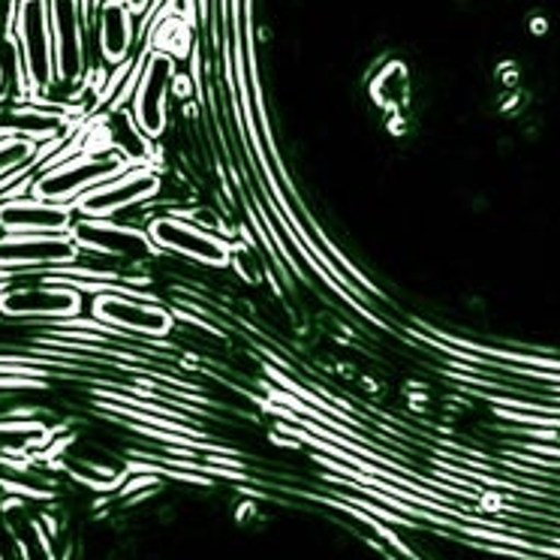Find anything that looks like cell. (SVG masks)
<instances>
[{"instance_id": "obj_1", "label": "cell", "mask_w": 560, "mask_h": 560, "mask_svg": "<svg viewBox=\"0 0 560 560\" xmlns=\"http://www.w3.org/2000/svg\"><path fill=\"white\" fill-rule=\"evenodd\" d=\"M124 170H130V166L115 151H103V148L100 151H79L73 158L39 172L34 178V187H31V196L46 199V202H58V206H73L88 190L121 175Z\"/></svg>"}, {"instance_id": "obj_2", "label": "cell", "mask_w": 560, "mask_h": 560, "mask_svg": "<svg viewBox=\"0 0 560 560\" xmlns=\"http://www.w3.org/2000/svg\"><path fill=\"white\" fill-rule=\"evenodd\" d=\"M13 37L25 61L31 100L49 97L51 88L58 85L55 70V43H51L49 0H22L15 13Z\"/></svg>"}, {"instance_id": "obj_3", "label": "cell", "mask_w": 560, "mask_h": 560, "mask_svg": "<svg viewBox=\"0 0 560 560\" xmlns=\"http://www.w3.org/2000/svg\"><path fill=\"white\" fill-rule=\"evenodd\" d=\"M49 22L58 85L82 88L88 82V27H91L85 3L82 0H49Z\"/></svg>"}, {"instance_id": "obj_4", "label": "cell", "mask_w": 560, "mask_h": 560, "mask_svg": "<svg viewBox=\"0 0 560 560\" xmlns=\"http://www.w3.org/2000/svg\"><path fill=\"white\" fill-rule=\"evenodd\" d=\"M82 247L70 232L63 235H3L0 238V268L3 271H43V268H70L79 262Z\"/></svg>"}, {"instance_id": "obj_5", "label": "cell", "mask_w": 560, "mask_h": 560, "mask_svg": "<svg viewBox=\"0 0 560 560\" xmlns=\"http://www.w3.org/2000/svg\"><path fill=\"white\" fill-rule=\"evenodd\" d=\"M73 118L63 106H49L43 100L0 103V139H25L34 145L70 139Z\"/></svg>"}, {"instance_id": "obj_6", "label": "cell", "mask_w": 560, "mask_h": 560, "mask_svg": "<svg viewBox=\"0 0 560 560\" xmlns=\"http://www.w3.org/2000/svg\"><path fill=\"white\" fill-rule=\"evenodd\" d=\"M160 190V178L145 166H130L121 175H115L106 184L88 190L79 202H73V211H79L88 220H109L124 208H133L145 202Z\"/></svg>"}, {"instance_id": "obj_7", "label": "cell", "mask_w": 560, "mask_h": 560, "mask_svg": "<svg viewBox=\"0 0 560 560\" xmlns=\"http://www.w3.org/2000/svg\"><path fill=\"white\" fill-rule=\"evenodd\" d=\"M172 79H175L172 55H163V51L154 49L148 51L139 82H136L133 106H130L139 130L148 139H158L163 133V127H166V97H170Z\"/></svg>"}, {"instance_id": "obj_8", "label": "cell", "mask_w": 560, "mask_h": 560, "mask_svg": "<svg viewBox=\"0 0 560 560\" xmlns=\"http://www.w3.org/2000/svg\"><path fill=\"white\" fill-rule=\"evenodd\" d=\"M82 311V293L46 278L37 287H7L0 290V314L34 319H70Z\"/></svg>"}, {"instance_id": "obj_9", "label": "cell", "mask_w": 560, "mask_h": 560, "mask_svg": "<svg viewBox=\"0 0 560 560\" xmlns=\"http://www.w3.org/2000/svg\"><path fill=\"white\" fill-rule=\"evenodd\" d=\"M0 230L10 235H63L73 230V206L13 196L0 202Z\"/></svg>"}, {"instance_id": "obj_10", "label": "cell", "mask_w": 560, "mask_h": 560, "mask_svg": "<svg viewBox=\"0 0 560 560\" xmlns=\"http://www.w3.org/2000/svg\"><path fill=\"white\" fill-rule=\"evenodd\" d=\"M151 242L160 250L184 254L208 266H226L230 262V247L220 242L218 235L199 230L194 223H184L178 218H163L151 226Z\"/></svg>"}, {"instance_id": "obj_11", "label": "cell", "mask_w": 560, "mask_h": 560, "mask_svg": "<svg viewBox=\"0 0 560 560\" xmlns=\"http://www.w3.org/2000/svg\"><path fill=\"white\" fill-rule=\"evenodd\" d=\"M94 317L103 326H115V329L142 331V335H166L172 326L170 314L158 307L154 302H142L127 293H100L94 299Z\"/></svg>"}, {"instance_id": "obj_12", "label": "cell", "mask_w": 560, "mask_h": 560, "mask_svg": "<svg viewBox=\"0 0 560 560\" xmlns=\"http://www.w3.org/2000/svg\"><path fill=\"white\" fill-rule=\"evenodd\" d=\"M94 19H97V46L103 61L112 63V67L130 61V51H133L136 43L133 10L124 0H100L94 7Z\"/></svg>"}, {"instance_id": "obj_13", "label": "cell", "mask_w": 560, "mask_h": 560, "mask_svg": "<svg viewBox=\"0 0 560 560\" xmlns=\"http://www.w3.org/2000/svg\"><path fill=\"white\" fill-rule=\"evenodd\" d=\"M70 235L82 250H91L97 256H109V259H127L136 254H151L154 247L148 242V235L124 226H112L109 220H82L73 223Z\"/></svg>"}, {"instance_id": "obj_14", "label": "cell", "mask_w": 560, "mask_h": 560, "mask_svg": "<svg viewBox=\"0 0 560 560\" xmlns=\"http://www.w3.org/2000/svg\"><path fill=\"white\" fill-rule=\"evenodd\" d=\"M49 440L37 422H7L0 425V458H13V455H25L27 450H37Z\"/></svg>"}, {"instance_id": "obj_15", "label": "cell", "mask_w": 560, "mask_h": 560, "mask_svg": "<svg viewBox=\"0 0 560 560\" xmlns=\"http://www.w3.org/2000/svg\"><path fill=\"white\" fill-rule=\"evenodd\" d=\"M39 145L25 139H0V182L22 170H37Z\"/></svg>"}, {"instance_id": "obj_16", "label": "cell", "mask_w": 560, "mask_h": 560, "mask_svg": "<svg viewBox=\"0 0 560 560\" xmlns=\"http://www.w3.org/2000/svg\"><path fill=\"white\" fill-rule=\"evenodd\" d=\"M19 548L25 560H55L49 546V536L43 534V527L37 522H27L25 536H19Z\"/></svg>"}, {"instance_id": "obj_17", "label": "cell", "mask_w": 560, "mask_h": 560, "mask_svg": "<svg viewBox=\"0 0 560 560\" xmlns=\"http://www.w3.org/2000/svg\"><path fill=\"white\" fill-rule=\"evenodd\" d=\"M124 3H127L136 15H145V19L154 7H160V0H124ZM163 3H166V0H163Z\"/></svg>"}]
</instances>
